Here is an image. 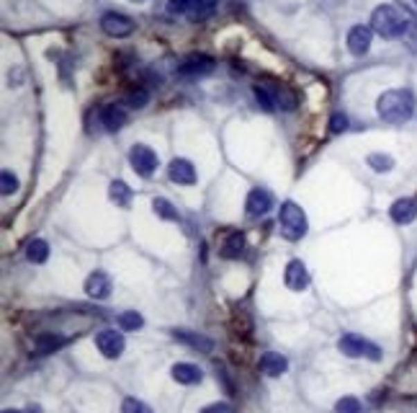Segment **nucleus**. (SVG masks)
<instances>
[{
	"label": "nucleus",
	"instance_id": "nucleus-3",
	"mask_svg": "<svg viewBox=\"0 0 417 413\" xmlns=\"http://www.w3.org/2000/svg\"><path fill=\"white\" fill-rule=\"evenodd\" d=\"M278 225H281V235L286 240H301L307 235V214L296 202H283L278 212Z\"/></svg>",
	"mask_w": 417,
	"mask_h": 413
},
{
	"label": "nucleus",
	"instance_id": "nucleus-1",
	"mask_svg": "<svg viewBox=\"0 0 417 413\" xmlns=\"http://www.w3.org/2000/svg\"><path fill=\"white\" fill-rule=\"evenodd\" d=\"M376 111H379V117L384 121L402 124V121H407L415 114V96L409 91H405V88H394V91L381 93Z\"/></svg>",
	"mask_w": 417,
	"mask_h": 413
},
{
	"label": "nucleus",
	"instance_id": "nucleus-14",
	"mask_svg": "<svg viewBox=\"0 0 417 413\" xmlns=\"http://www.w3.org/2000/svg\"><path fill=\"white\" fill-rule=\"evenodd\" d=\"M170 375L175 382H181V385H196L204 380V372H201L196 364H190V362H178V364H172Z\"/></svg>",
	"mask_w": 417,
	"mask_h": 413
},
{
	"label": "nucleus",
	"instance_id": "nucleus-19",
	"mask_svg": "<svg viewBox=\"0 0 417 413\" xmlns=\"http://www.w3.org/2000/svg\"><path fill=\"white\" fill-rule=\"evenodd\" d=\"M245 253V235L242 233H229L222 243V256L224 258H240Z\"/></svg>",
	"mask_w": 417,
	"mask_h": 413
},
{
	"label": "nucleus",
	"instance_id": "nucleus-37",
	"mask_svg": "<svg viewBox=\"0 0 417 413\" xmlns=\"http://www.w3.org/2000/svg\"><path fill=\"white\" fill-rule=\"evenodd\" d=\"M415 6H417V0H415Z\"/></svg>",
	"mask_w": 417,
	"mask_h": 413
},
{
	"label": "nucleus",
	"instance_id": "nucleus-6",
	"mask_svg": "<svg viewBox=\"0 0 417 413\" xmlns=\"http://www.w3.org/2000/svg\"><path fill=\"white\" fill-rule=\"evenodd\" d=\"M129 163L139 176H152L157 171V153L147 145H134L129 150Z\"/></svg>",
	"mask_w": 417,
	"mask_h": 413
},
{
	"label": "nucleus",
	"instance_id": "nucleus-12",
	"mask_svg": "<svg viewBox=\"0 0 417 413\" xmlns=\"http://www.w3.org/2000/svg\"><path fill=\"white\" fill-rule=\"evenodd\" d=\"M168 174H170V178L175 184H181V186L196 184V168H193V163L186 160V158H175V160L168 165Z\"/></svg>",
	"mask_w": 417,
	"mask_h": 413
},
{
	"label": "nucleus",
	"instance_id": "nucleus-31",
	"mask_svg": "<svg viewBox=\"0 0 417 413\" xmlns=\"http://www.w3.org/2000/svg\"><path fill=\"white\" fill-rule=\"evenodd\" d=\"M0 184H3V194L8 196V194H13L16 189H19V178L10 174V171H3V176H0Z\"/></svg>",
	"mask_w": 417,
	"mask_h": 413
},
{
	"label": "nucleus",
	"instance_id": "nucleus-30",
	"mask_svg": "<svg viewBox=\"0 0 417 413\" xmlns=\"http://www.w3.org/2000/svg\"><path fill=\"white\" fill-rule=\"evenodd\" d=\"M121 411L124 413H154L150 405L142 403V401H136V398H127V401L121 403Z\"/></svg>",
	"mask_w": 417,
	"mask_h": 413
},
{
	"label": "nucleus",
	"instance_id": "nucleus-23",
	"mask_svg": "<svg viewBox=\"0 0 417 413\" xmlns=\"http://www.w3.org/2000/svg\"><path fill=\"white\" fill-rule=\"evenodd\" d=\"M62 336H55V333H42L37 339V354H52V351H57L60 346H64Z\"/></svg>",
	"mask_w": 417,
	"mask_h": 413
},
{
	"label": "nucleus",
	"instance_id": "nucleus-17",
	"mask_svg": "<svg viewBox=\"0 0 417 413\" xmlns=\"http://www.w3.org/2000/svg\"><path fill=\"white\" fill-rule=\"evenodd\" d=\"M260 369L268 377H281L289 369V362H286V357L276 354V351H265L263 357H260Z\"/></svg>",
	"mask_w": 417,
	"mask_h": 413
},
{
	"label": "nucleus",
	"instance_id": "nucleus-33",
	"mask_svg": "<svg viewBox=\"0 0 417 413\" xmlns=\"http://www.w3.org/2000/svg\"><path fill=\"white\" fill-rule=\"evenodd\" d=\"M348 129V117L345 114H332V119H330V132H345Z\"/></svg>",
	"mask_w": 417,
	"mask_h": 413
},
{
	"label": "nucleus",
	"instance_id": "nucleus-10",
	"mask_svg": "<svg viewBox=\"0 0 417 413\" xmlns=\"http://www.w3.org/2000/svg\"><path fill=\"white\" fill-rule=\"evenodd\" d=\"M111 289H114V285H111V276L106 274V271H93V274L85 279V292H88V297H93V300H106L111 294Z\"/></svg>",
	"mask_w": 417,
	"mask_h": 413
},
{
	"label": "nucleus",
	"instance_id": "nucleus-36",
	"mask_svg": "<svg viewBox=\"0 0 417 413\" xmlns=\"http://www.w3.org/2000/svg\"><path fill=\"white\" fill-rule=\"evenodd\" d=\"M136 3H142V0H136Z\"/></svg>",
	"mask_w": 417,
	"mask_h": 413
},
{
	"label": "nucleus",
	"instance_id": "nucleus-7",
	"mask_svg": "<svg viewBox=\"0 0 417 413\" xmlns=\"http://www.w3.org/2000/svg\"><path fill=\"white\" fill-rule=\"evenodd\" d=\"M98 121L106 132H118L127 124V109L121 103H103L98 109Z\"/></svg>",
	"mask_w": 417,
	"mask_h": 413
},
{
	"label": "nucleus",
	"instance_id": "nucleus-27",
	"mask_svg": "<svg viewBox=\"0 0 417 413\" xmlns=\"http://www.w3.org/2000/svg\"><path fill=\"white\" fill-rule=\"evenodd\" d=\"M152 210H154V214H160L163 220H178V210H175L168 199H163V196H157V199H154Z\"/></svg>",
	"mask_w": 417,
	"mask_h": 413
},
{
	"label": "nucleus",
	"instance_id": "nucleus-8",
	"mask_svg": "<svg viewBox=\"0 0 417 413\" xmlns=\"http://www.w3.org/2000/svg\"><path fill=\"white\" fill-rule=\"evenodd\" d=\"M100 28L109 34V37H129L132 31H134V21L124 16V13H106L103 19H100Z\"/></svg>",
	"mask_w": 417,
	"mask_h": 413
},
{
	"label": "nucleus",
	"instance_id": "nucleus-18",
	"mask_svg": "<svg viewBox=\"0 0 417 413\" xmlns=\"http://www.w3.org/2000/svg\"><path fill=\"white\" fill-rule=\"evenodd\" d=\"M172 339H178L186 346H193L199 351H211L214 349V341L201 336V333H190V330H172Z\"/></svg>",
	"mask_w": 417,
	"mask_h": 413
},
{
	"label": "nucleus",
	"instance_id": "nucleus-24",
	"mask_svg": "<svg viewBox=\"0 0 417 413\" xmlns=\"http://www.w3.org/2000/svg\"><path fill=\"white\" fill-rule=\"evenodd\" d=\"M255 99H258V103H260L265 111L278 109V106H276V96H273V88H271V85H265V83L255 85Z\"/></svg>",
	"mask_w": 417,
	"mask_h": 413
},
{
	"label": "nucleus",
	"instance_id": "nucleus-20",
	"mask_svg": "<svg viewBox=\"0 0 417 413\" xmlns=\"http://www.w3.org/2000/svg\"><path fill=\"white\" fill-rule=\"evenodd\" d=\"M219 0H190V10H188V19L190 21H204L208 19L214 10H217Z\"/></svg>",
	"mask_w": 417,
	"mask_h": 413
},
{
	"label": "nucleus",
	"instance_id": "nucleus-5",
	"mask_svg": "<svg viewBox=\"0 0 417 413\" xmlns=\"http://www.w3.org/2000/svg\"><path fill=\"white\" fill-rule=\"evenodd\" d=\"M96 346H98V351L106 359H118L121 354H124L127 341H124V333H121V330L106 328L96 336Z\"/></svg>",
	"mask_w": 417,
	"mask_h": 413
},
{
	"label": "nucleus",
	"instance_id": "nucleus-34",
	"mask_svg": "<svg viewBox=\"0 0 417 413\" xmlns=\"http://www.w3.org/2000/svg\"><path fill=\"white\" fill-rule=\"evenodd\" d=\"M201 413H235V411H232V405L229 403H211V405H206Z\"/></svg>",
	"mask_w": 417,
	"mask_h": 413
},
{
	"label": "nucleus",
	"instance_id": "nucleus-15",
	"mask_svg": "<svg viewBox=\"0 0 417 413\" xmlns=\"http://www.w3.org/2000/svg\"><path fill=\"white\" fill-rule=\"evenodd\" d=\"M214 70V60L206 55H190L183 60V65L178 67L181 75H206Z\"/></svg>",
	"mask_w": 417,
	"mask_h": 413
},
{
	"label": "nucleus",
	"instance_id": "nucleus-32",
	"mask_svg": "<svg viewBox=\"0 0 417 413\" xmlns=\"http://www.w3.org/2000/svg\"><path fill=\"white\" fill-rule=\"evenodd\" d=\"M168 10L172 16H188L190 0H168Z\"/></svg>",
	"mask_w": 417,
	"mask_h": 413
},
{
	"label": "nucleus",
	"instance_id": "nucleus-16",
	"mask_svg": "<svg viewBox=\"0 0 417 413\" xmlns=\"http://www.w3.org/2000/svg\"><path fill=\"white\" fill-rule=\"evenodd\" d=\"M417 217V202L415 199H397L391 204V220L397 225H409Z\"/></svg>",
	"mask_w": 417,
	"mask_h": 413
},
{
	"label": "nucleus",
	"instance_id": "nucleus-9",
	"mask_svg": "<svg viewBox=\"0 0 417 413\" xmlns=\"http://www.w3.org/2000/svg\"><path fill=\"white\" fill-rule=\"evenodd\" d=\"M283 282H286V287H289L291 292H304L309 287V271L307 267H304V261H299V258L289 261L286 274H283Z\"/></svg>",
	"mask_w": 417,
	"mask_h": 413
},
{
	"label": "nucleus",
	"instance_id": "nucleus-35",
	"mask_svg": "<svg viewBox=\"0 0 417 413\" xmlns=\"http://www.w3.org/2000/svg\"><path fill=\"white\" fill-rule=\"evenodd\" d=\"M3 413H21V411H16V408H6Z\"/></svg>",
	"mask_w": 417,
	"mask_h": 413
},
{
	"label": "nucleus",
	"instance_id": "nucleus-4",
	"mask_svg": "<svg viewBox=\"0 0 417 413\" xmlns=\"http://www.w3.org/2000/svg\"><path fill=\"white\" fill-rule=\"evenodd\" d=\"M337 349L343 351L345 357H369L371 362H379L381 349L369 339H363L358 333H345L343 339L337 341Z\"/></svg>",
	"mask_w": 417,
	"mask_h": 413
},
{
	"label": "nucleus",
	"instance_id": "nucleus-28",
	"mask_svg": "<svg viewBox=\"0 0 417 413\" xmlns=\"http://www.w3.org/2000/svg\"><path fill=\"white\" fill-rule=\"evenodd\" d=\"M363 405L358 398H353V395H345V398H340L335 403V413H361Z\"/></svg>",
	"mask_w": 417,
	"mask_h": 413
},
{
	"label": "nucleus",
	"instance_id": "nucleus-11",
	"mask_svg": "<svg viewBox=\"0 0 417 413\" xmlns=\"http://www.w3.org/2000/svg\"><path fill=\"white\" fill-rule=\"evenodd\" d=\"M371 31L373 28L363 26V24H358V26L351 28V31H348V49L358 57L366 55V52L371 49Z\"/></svg>",
	"mask_w": 417,
	"mask_h": 413
},
{
	"label": "nucleus",
	"instance_id": "nucleus-21",
	"mask_svg": "<svg viewBox=\"0 0 417 413\" xmlns=\"http://www.w3.org/2000/svg\"><path fill=\"white\" fill-rule=\"evenodd\" d=\"M109 196H111V202H116V207H129L134 194H132V189H129L124 181H111Z\"/></svg>",
	"mask_w": 417,
	"mask_h": 413
},
{
	"label": "nucleus",
	"instance_id": "nucleus-13",
	"mask_svg": "<svg viewBox=\"0 0 417 413\" xmlns=\"http://www.w3.org/2000/svg\"><path fill=\"white\" fill-rule=\"evenodd\" d=\"M247 212L253 214V217H260V214H268L273 207V196L271 192H265V189H253V192L247 194V202H245Z\"/></svg>",
	"mask_w": 417,
	"mask_h": 413
},
{
	"label": "nucleus",
	"instance_id": "nucleus-2",
	"mask_svg": "<svg viewBox=\"0 0 417 413\" xmlns=\"http://www.w3.org/2000/svg\"><path fill=\"white\" fill-rule=\"evenodd\" d=\"M409 24H412V21H409L397 6H379L371 16V28L384 39H394V37L407 34Z\"/></svg>",
	"mask_w": 417,
	"mask_h": 413
},
{
	"label": "nucleus",
	"instance_id": "nucleus-22",
	"mask_svg": "<svg viewBox=\"0 0 417 413\" xmlns=\"http://www.w3.org/2000/svg\"><path fill=\"white\" fill-rule=\"evenodd\" d=\"M26 256H28V261H31V264H44L46 258H49V243H46V240H42V238L31 240V243H28V248H26Z\"/></svg>",
	"mask_w": 417,
	"mask_h": 413
},
{
	"label": "nucleus",
	"instance_id": "nucleus-29",
	"mask_svg": "<svg viewBox=\"0 0 417 413\" xmlns=\"http://www.w3.org/2000/svg\"><path fill=\"white\" fill-rule=\"evenodd\" d=\"M147 101H150V93H147L145 88H134V91H129L127 96V103L132 109H145Z\"/></svg>",
	"mask_w": 417,
	"mask_h": 413
},
{
	"label": "nucleus",
	"instance_id": "nucleus-26",
	"mask_svg": "<svg viewBox=\"0 0 417 413\" xmlns=\"http://www.w3.org/2000/svg\"><path fill=\"white\" fill-rule=\"evenodd\" d=\"M369 165H371L376 174H387V171L394 168V158L384 155V153H371V155H369Z\"/></svg>",
	"mask_w": 417,
	"mask_h": 413
},
{
	"label": "nucleus",
	"instance_id": "nucleus-25",
	"mask_svg": "<svg viewBox=\"0 0 417 413\" xmlns=\"http://www.w3.org/2000/svg\"><path fill=\"white\" fill-rule=\"evenodd\" d=\"M142 326H145V318L136 310H129L118 315V328L121 330H136V328H142Z\"/></svg>",
	"mask_w": 417,
	"mask_h": 413
}]
</instances>
